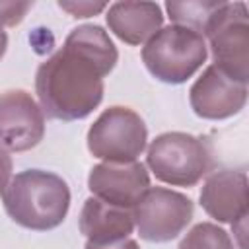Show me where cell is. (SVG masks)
<instances>
[{
  "instance_id": "obj_1",
  "label": "cell",
  "mask_w": 249,
  "mask_h": 249,
  "mask_svg": "<svg viewBox=\"0 0 249 249\" xmlns=\"http://www.w3.org/2000/svg\"><path fill=\"white\" fill-rule=\"evenodd\" d=\"M119 53L101 25L74 27L62 49L35 74V93L43 115L56 121L86 119L103 99V78L115 68Z\"/></svg>"
},
{
  "instance_id": "obj_2",
  "label": "cell",
  "mask_w": 249,
  "mask_h": 249,
  "mask_svg": "<svg viewBox=\"0 0 249 249\" xmlns=\"http://www.w3.org/2000/svg\"><path fill=\"white\" fill-rule=\"evenodd\" d=\"M2 202L18 226L47 231L64 222L70 208V189L56 173L25 169L10 179L2 193Z\"/></svg>"
},
{
  "instance_id": "obj_3",
  "label": "cell",
  "mask_w": 249,
  "mask_h": 249,
  "mask_svg": "<svg viewBox=\"0 0 249 249\" xmlns=\"http://www.w3.org/2000/svg\"><path fill=\"white\" fill-rule=\"evenodd\" d=\"M146 165L161 183L195 187L214 167V152L206 138L187 132H163L146 152Z\"/></svg>"
},
{
  "instance_id": "obj_4",
  "label": "cell",
  "mask_w": 249,
  "mask_h": 249,
  "mask_svg": "<svg viewBox=\"0 0 249 249\" xmlns=\"http://www.w3.org/2000/svg\"><path fill=\"white\" fill-rule=\"evenodd\" d=\"M208 47L200 33L167 25L152 35L142 47V62L148 72L163 84H183L206 62Z\"/></svg>"
},
{
  "instance_id": "obj_5",
  "label": "cell",
  "mask_w": 249,
  "mask_h": 249,
  "mask_svg": "<svg viewBox=\"0 0 249 249\" xmlns=\"http://www.w3.org/2000/svg\"><path fill=\"white\" fill-rule=\"evenodd\" d=\"M146 140L148 128L142 117L121 105L105 109L88 130V150L103 161H136L146 150Z\"/></svg>"
},
{
  "instance_id": "obj_6",
  "label": "cell",
  "mask_w": 249,
  "mask_h": 249,
  "mask_svg": "<svg viewBox=\"0 0 249 249\" xmlns=\"http://www.w3.org/2000/svg\"><path fill=\"white\" fill-rule=\"evenodd\" d=\"M212 64L239 84L249 82V19L243 2H224L204 33Z\"/></svg>"
},
{
  "instance_id": "obj_7",
  "label": "cell",
  "mask_w": 249,
  "mask_h": 249,
  "mask_svg": "<svg viewBox=\"0 0 249 249\" xmlns=\"http://www.w3.org/2000/svg\"><path fill=\"white\" fill-rule=\"evenodd\" d=\"M193 200L165 187H150L134 204L132 218L142 239L165 243L175 239L193 220Z\"/></svg>"
},
{
  "instance_id": "obj_8",
  "label": "cell",
  "mask_w": 249,
  "mask_h": 249,
  "mask_svg": "<svg viewBox=\"0 0 249 249\" xmlns=\"http://www.w3.org/2000/svg\"><path fill=\"white\" fill-rule=\"evenodd\" d=\"M45 136V115L25 89L0 93V148L4 152H27Z\"/></svg>"
},
{
  "instance_id": "obj_9",
  "label": "cell",
  "mask_w": 249,
  "mask_h": 249,
  "mask_svg": "<svg viewBox=\"0 0 249 249\" xmlns=\"http://www.w3.org/2000/svg\"><path fill=\"white\" fill-rule=\"evenodd\" d=\"M189 103L195 115L208 121H222L237 115L247 103V84H239L214 64L195 80L189 89Z\"/></svg>"
},
{
  "instance_id": "obj_10",
  "label": "cell",
  "mask_w": 249,
  "mask_h": 249,
  "mask_svg": "<svg viewBox=\"0 0 249 249\" xmlns=\"http://www.w3.org/2000/svg\"><path fill=\"white\" fill-rule=\"evenodd\" d=\"M88 189L103 202L132 210L150 189V173L138 160L128 163L103 161L91 167L88 175Z\"/></svg>"
},
{
  "instance_id": "obj_11",
  "label": "cell",
  "mask_w": 249,
  "mask_h": 249,
  "mask_svg": "<svg viewBox=\"0 0 249 249\" xmlns=\"http://www.w3.org/2000/svg\"><path fill=\"white\" fill-rule=\"evenodd\" d=\"M247 175L245 171L220 169L206 177L200 189L202 210L222 224H239L247 218Z\"/></svg>"
},
{
  "instance_id": "obj_12",
  "label": "cell",
  "mask_w": 249,
  "mask_h": 249,
  "mask_svg": "<svg viewBox=\"0 0 249 249\" xmlns=\"http://www.w3.org/2000/svg\"><path fill=\"white\" fill-rule=\"evenodd\" d=\"M107 25L126 45H142L163 25V14L156 2H115L107 8Z\"/></svg>"
},
{
  "instance_id": "obj_13",
  "label": "cell",
  "mask_w": 249,
  "mask_h": 249,
  "mask_svg": "<svg viewBox=\"0 0 249 249\" xmlns=\"http://www.w3.org/2000/svg\"><path fill=\"white\" fill-rule=\"evenodd\" d=\"M80 231L91 243H111L126 239L134 231V218L130 208H121L109 202H103L95 196L86 198L80 218Z\"/></svg>"
},
{
  "instance_id": "obj_14",
  "label": "cell",
  "mask_w": 249,
  "mask_h": 249,
  "mask_svg": "<svg viewBox=\"0 0 249 249\" xmlns=\"http://www.w3.org/2000/svg\"><path fill=\"white\" fill-rule=\"evenodd\" d=\"M224 2H208V0H187V2H165V12L175 25L189 27L204 37L210 27L216 12Z\"/></svg>"
},
{
  "instance_id": "obj_15",
  "label": "cell",
  "mask_w": 249,
  "mask_h": 249,
  "mask_svg": "<svg viewBox=\"0 0 249 249\" xmlns=\"http://www.w3.org/2000/svg\"><path fill=\"white\" fill-rule=\"evenodd\" d=\"M177 249H235V243L224 228L212 222H200L187 231Z\"/></svg>"
},
{
  "instance_id": "obj_16",
  "label": "cell",
  "mask_w": 249,
  "mask_h": 249,
  "mask_svg": "<svg viewBox=\"0 0 249 249\" xmlns=\"http://www.w3.org/2000/svg\"><path fill=\"white\" fill-rule=\"evenodd\" d=\"M31 8L33 2H0V25L2 27L18 25Z\"/></svg>"
},
{
  "instance_id": "obj_17",
  "label": "cell",
  "mask_w": 249,
  "mask_h": 249,
  "mask_svg": "<svg viewBox=\"0 0 249 249\" xmlns=\"http://www.w3.org/2000/svg\"><path fill=\"white\" fill-rule=\"evenodd\" d=\"M58 8L68 12L72 18H91V16H97L99 12H103L107 8L105 2H66V0H60L58 2Z\"/></svg>"
},
{
  "instance_id": "obj_18",
  "label": "cell",
  "mask_w": 249,
  "mask_h": 249,
  "mask_svg": "<svg viewBox=\"0 0 249 249\" xmlns=\"http://www.w3.org/2000/svg\"><path fill=\"white\" fill-rule=\"evenodd\" d=\"M10 179H12V158L8 152L0 148V195L8 187Z\"/></svg>"
},
{
  "instance_id": "obj_19",
  "label": "cell",
  "mask_w": 249,
  "mask_h": 249,
  "mask_svg": "<svg viewBox=\"0 0 249 249\" xmlns=\"http://www.w3.org/2000/svg\"><path fill=\"white\" fill-rule=\"evenodd\" d=\"M84 249H140V247L134 239L126 237V239H119V241H111V243H91V241H88Z\"/></svg>"
},
{
  "instance_id": "obj_20",
  "label": "cell",
  "mask_w": 249,
  "mask_h": 249,
  "mask_svg": "<svg viewBox=\"0 0 249 249\" xmlns=\"http://www.w3.org/2000/svg\"><path fill=\"white\" fill-rule=\"evenodd\" d=\"M6 49H8V35L4 31V27L0 25V60H2L4 53H6Z\"/></svg>"
}]
</instances>
